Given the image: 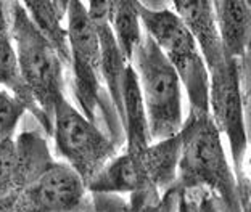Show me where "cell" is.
<instances>
[{"label":"cell","instance_id":"obj_5","mask_svg":"<svg viewBox=\"0 0 251 212\" xmlns=\"http://www.w3.org/2000/svg\"><path fill=\"white\" fill-rule=\"evenodd\" d=\"M209 116L219 134L229 140L233 164L242 174L243 158L247 154V87H248V55L240 60L226 58L208 71Z\"/></svg>","mask_w":251,"mask_h":212},{"label":"cell","instance_id":"obj_12","mask_svg":"<svg viewBox=\"0 0 251 212\" xmlns=\"http://www.w3.org/2000/svg\"><path fill=\"white\" fill-rule=\"evenodd\" d=\"M37 179V174L18 150L13 139L0 141V212H8L20 193Z\"/></svg>","mask_w":251,"mask_h":212},{"label":"cell","instance_id":"obj_13","mask_svg":"<svg viewBox=\"0 0 251 212\" xmlns=\"http://www.w3.org/2000/svg\"><path fill=\"white\" fill-rule=\"evenodd\" d=\"M70 2H21L29 20L37 27L60 56L63 65H70V42L68 29L63 26V18L68 13Z\"/></svg>","mask_w":251,"mask_h":212},{"label":"cell","instance_id":"obj_1","mask_svg":"<svg viewBox=\"0 0 251 212\" xmlns=\"http://www.w3.org/2000/svg\"><path fill=\"white\" fill-rule=\"evenodd\" d=\"M179 137V180L174 185L179 190L203 188L214 198H221L227 212H240V187L227 163L221 134L209 113L190 111Z\"/></svg>","mask_w":251,"mask_h":212},{"label":"cell","instance_id":"obj_3","mask_svg":"<svg viewBox=\"0 0 251 212\" xmlns=\"http://www.w3.org/2000/svg\"><path fill=\"white\" fill-rule=\"evenodd\" d=\"M134 68L144 101L151 141H163L179 135L184 125L182 84L173 65L158 45L144 34L132 53Z\"/></svg>","mask_w":251,"mask_h":212},{"label":"cell","instance_id":"obj_8","mask_svg":"<svg viewBox=\"0 0 251 212\" xmlns=\"http://www.w3.org/2000/svg\"><path fill=\"white\" fill-rule=\"evenodd\" d=\"M85 183L68 164L52 163L20 193L8 212H73L82 204Z\"/></svg>","mask_w":251,"mask_h":212},{"label":"cell","instance_id":"obj_16","mask_svg":"<svg viewBox=\"0 0 251 212\" xmlns=\"http://www.w3.org/2000/svg\"><path fill=\"white\" fill-rule=\"evenodd\" d=\"M177 212H219V209L209 191L203 188H184L179 190Z\"/></svg>","mask_w":251,"mask_h":212},{"label":"cell","instance_id":"obj_7","mask_svg":"<svg viewBox=\"0 0 251 212\" xmlns=\"http://www.w3.org/2000/svg\"><path fill=\"white\" fill-rule=\"evenodd\" d=\"M68 42L73 90L81 111L94 122L97 106H101L100 45L99 36L82 2L68 3Z\"/></svg>","mask_w":251,"mask_h":212},{"label":"cell","instance_id":"obj_2","mask_svg":"<svg viewBox=\"0 0 251 212\" xmlns=\"http://www.w3.org/2000/svg\"><path fill=\"white\" fill-rule=\"evenodd\" d=\"M21 82L37 110V121L52 134L53 110L63 96V61L29 20L20 2L7 3Z\"/></svg>","mask_w":251,"mask_h":212},{"label":"cell","instance_id":"obj_9","mask_svg":"<svg viewBox=\"0 0 251 212\" xmlns=\"http://www.w3.org/2000/svg\"><path fill=\"white\" fill-rule=\"evenodd\" d=\"M171 10L182 20L188 32L195 39L198 50L201 53L204 65L208 71L218 66L226 58L224 50H222L218 26L214 20L213 2L206 0H184V2H173Z\"/></svg>","mask_w":251,"mask_h":212},{"label":"cell","instance_id":"obj_4","mask_svg":"<svg viewBox=\"0 0 251 212\" xmlns=\"http://www.w3.org/2000/svg\"><path fill=\"white\" fill-rule=\"evenodd\" d=\"M139 3V18L145 34L158 45L187 90L192 113H209V74L198 45L185 24L171 8L151 10Z\"/></svg>","mask_w":251,"mask_h":212},{"label":"cell","instance_id":"obj_15","mask_svg":"<svg viewBox=\"0 0 251 212\" xmlns=\"http://www.w3.org/2000/svg\"><path fill=\"white\" fill-rule=\"evenodd\" d=\"M25 111L26 106L15 95L0 89V141L11 139Z\"/></svg>","mask_w":251,"mask_h":212},{"label":"cell","instance_id":"obj_11","mask_svg":"<svg viewBox=\"0 0 251 212\" xmlns=\"http://www.w3.org/2000/svg\"><path fill=\"white\" fill-rule=\"evenodd\" d=\"M121 119L126 129V153L139 154L151 143L148 121L134 68L127 65L123 79Z\"/></svg>","mask_w":251,"mask_h":212},{"label":"cell","instance_id":"obj_10","mask_svg":"<svg viewBox=\"0 0 251 212\" xmlns=\"http://www.w3.org/2000/svg\"><path fill=\"white\" fill-rule=\"evenodd\" d=\"M214 20L219 39L227 58L240 60L248 55L251 36V3L240 2H213Z\"/></svg>","mask_w":251,"mask_h":212},{"label":"cell","instance_id":"obj_17","mask_svg":"<svg viewBox=\"0 0 251 212\" xmlns=\"http://www.w3.org/2000/svg\"><path fill=\"white\" fill-rule=\"evenodd\" d=\"M177 198L179 190L173 185L163 193V196H158L153 201H148L147 204L140 206L139 209L132 212H177Z\"/></svg>","mask_w":251,"mask_h":212},{"label":"cell","instance_id":"obj_14","mask_svg":"<svg viewBox=\"0 0 251 212\" xmlns=\"http://www.w3.org/2000/svg\"><path fill=\"white\" fill-rule=\"evenodd\" d=\"M110 27L119 50L130 63L137 44L142 39V24L137 2H111Z\"/></svg>","mask_w":251,"mask_h":212},{"label":"cell","instance_id":"obj_6","mask_svg":"<svg viewBox=\"0 0 251 212\" xmlns=\"http://www.w3.org/2000/svg\"><path fill=\"white\" fill-rule=\"evenodd\" d=\"M52 135L56 151L81 177L85 187L116 156L115 143L65 96L55 105Z\"/></svg>","mask_w":251,"mask_h":212}]
</instances>
